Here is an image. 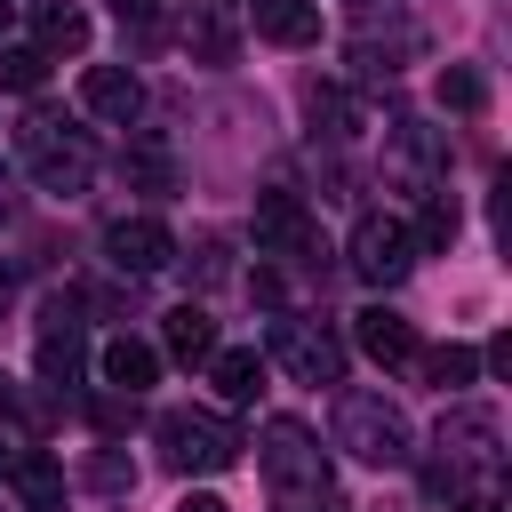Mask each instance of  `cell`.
<instances>
[{
  "label": "cell",
  "instance_id": "obj_19",
  "mask_svg": "<svg viewBox=\"0 0 512 512\" xmlns=\"http://www.w3.org/2000/svg\"><path fill=\"white\" fill-rule=\"evenodd\" d=\"M168 352H176L184 368L208 360V352H216V320H208L200 304H176V312H168Z\"/></svg>",
  "mask_w": 512,
  "mask_h": 512
},
{
  "label": "cell",
  "instance_id": "obj_26",
  "mask_svg": "<svg viewBox=\"0 0 512 512\" xmlns=\"http://www.w3.org/2000/svg\"><path fill=\"white\" fill-rule=\"evenodd\" d=\"M88 424H96V432H128V424H136V400H128V392H96V400H88Z\"/></svg>",
  "mask_w": 512,
  "mask_h": 512
},
{
  "label": "cell",
  "instance_id": "obj_1",
  "mask_svg": "<svg viewBox=\"0 0 512 512\" xmlns=\"http://www.w3.org/2000/svg\"><path fill=\"white\" fill-rule=\"evenodd\" d=\"M496 440H504V432H496V416H488V408H448V416H440V440H432L440 456L424 464V488L456 504L472 472H496Z\"/></svg>",
  "mask_w": 512,
  "mask_h": 512
},
{
  "label": "cell",
  "instance_id": "obj_14",
  "mask_svg": "<svg viewBox=\"0 0 512 512\" xmlns=\"http://www.w3.org/2000/svg\"><path fill=\"white\" fill-rule=\"evenodd\" d=\"M256 32L280 48H312L320 40V0H256Z\"/></svg>",
  "mask_w": 512,
  "mask_h": 512
},
{
  "label": "cell",
  "instance_id": "obj_4",
  "mask_svg": "<svg viewBox=\"0 0 512 512\" xmlns=\"http://www.w3.org/2000/svg\"><path fill=\"white\" fill-rule=\"evenodd\" d=\"M256 456H264V480L288 488V496H320V488H328V456H320L312 424H296V416H272Z\"/></svg>",
  "mask_w": 512,
  "mask_h": 512
},
{
  "label": "cell",
  "instance_id": "obj_31",
  "mask_svg": "<svg viewBox=\"0 0 512 512\" xmlns=\"http://www.w3.org/2000/svg\"><path fill=\"white\" fill-rule=\"evenodd\" d=\"M176 512H224V496H176Z\"/></svg>",
  "mask_w": 512,
  "mask_h": 512
},
{
  "label": "cell",
  "instance_id": "obj_30",
  "mask_svg": "<svg viewBox=\"0 0 512 512\" xmlns=\"http://www.w3.org/2000/svg\"><path fill=\"white\" fill-rule=\"evenodd\" d=\"M456 512H504V504H496V496L480 488V496H456Z\"/></svg>",
  "mask_w": 512,
  "mask_h": 512
},
{
  "label": "cell",
  "instance_id": "obj_11",
  "mask_svg": "<svg viewBox=\"0 0 512 512\" xmlns=\"http://www.w3.org/2000/svg\"><path fill=\"white\" fill-rule=\"evenodd\" d=\"M184 48L200 64H232L240 56V16L232 0H184Z\"/></svg>",
  "mask_w": 512,
  "mask_h": 512
},
{
  "label": "cell",
  "instance_id": "obj_7",
  "mask_svg": "<svg viewBox=\"0 0 512 512\" xmlns=\"http://www.w3.org/2000/svg\"><path fill=\"white\" fill-rule=\"evenodd\" d=\"M408 264H416V240H408L400 216H360L352 224V272L360 280L392 288V280H408Z\"/></svg>",
  "mask_w": 512,
  "mask_h": 512
},
{
  "label": "cell",
  "instance_id": "obj_28",
  "mask_svg": "<svg viewBox=\"0 0 512 512\" xmlns=\"http://www.w3.org/2000/svg\"><path fill=\"white\" fill-rule=\"evenodd\" d=\"M224 272H232V264H224V240L208 232V240H200V256H192V280L208 288V280H224Z\"/></svg>",
  "mask_w": 512,
  "mask_h": 512
},
{
  "label": "cell",
  "instance_id": "obj_18",
  "mask_svg": "<svg viewBox=\"0 0 512 512\" xmlns=\"http://www.w3.org/2000/svg\"><path fill=\"white\" fill-rule=\"evenodd\" d=\"M88 48V16L72 0H40V56H80Z\"/></svg>",
  "mask_w": 512,
  "mask_h": 512
},
{
  "label": "cell",
  "instance_id": "obj_27",
  "mask_svg": "<svg viewBox=\"0 0 512 512\" xmlns=\"http://www.w3.org/2000/svg\"><path fill=\"white\" fill-rule=\"evenodd\" d=\"M88 488H104V496H120V488H136V464H128L120 448H104V456L88 464Z\"/></svg>",
  "mask_w": 512,
  "mask_h": 512
},
{
  "label": "cell",
  "instance_id": "obj_15",
  "mask_svg": "<svg viewBox=\"0 0 512 512\" xmlns=\"http://www.w3.org/2000/svg\"><path fill=\"white\" fill-rule=\"evenodd\" d=\"M152 376H160V352H152L144 336H112V344H104V384H112V392L136 400Z\"/></svg>",
  "mask_w": 512,
  "mask_h": 512
},
{
  "label": "cell",
  "instance_id": "obj_6",
  "mask_svg": "<svg viewBox=\"0 0 512 512\" xmlns=\"http://www.w3.org/2000/svg\"><path fill=\"white\" fill-rule=\"evenodd\" d=\"M272 360L296 376V384H344V344L312 320H272Z\"/></svg>",
  "mask_w": 512,
  "mask_h": 512
},
{
  "label": "cell",
  "instance_id": "obj_24",
  "mask_svg": "<svg viewBox=\"0 0 512 512\" xmlns=\"http://www.w3.org/2000/svg\"><path fill=\"white\" fill-rule=\"evenodd\" d=\"M312 120H320L328 136H352V120H360V104H352L344 88H312Z\"/></svg>",
  "mask_w": 512,
  "mask_h": 512
},
{
  "label": "cell",
  "instance_id": "obj_5",
  "mask_svg": "<svg viewBox=\"0 0 512 512\" xmlns=\"http://www.w3.org/2000/svg\"><path fill=\"white\" fill-rule=\"evenodd\" d=\"M160 448H168L176 472H224L240 456V432L208 408H176V416H160Z\"/></svg>",
  "mask_w": 512,
  "mask_h": 512
},
{
  "label": "cell",
  "instance_id": "obj_16",
  "mask_svg": "<svg viewBox=\"0 0 512 512\" xmlns=\"http://www.w3.org/2000/svg\"><path fill=\"white\" fill-rule=\"evenodd\" d=\"M208 384H216L232 408H248V400L264 392V360H256V352H208Z\"/></svg>",
  "mask_w": 512,
  "mask_h": 512
},
{
  "label": "cell",
  "instance_id": "obj_3",
  "mask_svg": "<svg viewBox=\"0 0 512 512\" xmlns=\"http://www.w3.org/2000/svg\"><path fill=\"white\" fill-rule=\"evenodd\" d=\"M336 440L360 456V464H408V424L384 392H344L336 400Z\"/></svg>",
  "mask_w": 512,
  "mask_h": 512
},
{
  "label": "cell",
  "instance_id": "obj_29",
  "mask_svg": "<svg viewBox=\"0 0 512 512\" xmlns=\"http://www.w3.org/2000/svg\"><path fill=\"white\" fill-rule=\"evenodd\" d=\"M112 8H120V24H152V8H160V0H112Z\"/></svg>",
  "mask_w": 512,
  "mask_h": 512
},
{
  "label": "cell",
  "instance_id": "obj_2",
  "mask_svg": "<svg viewBox=\"0 0 512 512\" xmlns=\"http://www.w3.org/2000/svg\"><path fill=\"white\" fill-rule=\"evenodd\" d=\"M16 144H24V160H32V176H40L48 192H80V184H88V168H96L88 136H80V128H64L56 112H32V120L16 128Z\"/></svg>",
  "mask_w": 512,
  "mask_h": 512
},
{
  "label": "cell",
  "instance_id": "obj_32",
  "mask_svg": "<svg viewBox=\"0 0 512 512\" xmlns=\"http://www.w3.org/2000/svg\"><path fill=\"white\" fill-rule=\"evenodd\" d=\"M8 408H16V384H8V376H0V416H8Z\"/></svg>",
  "mask_w": 512,
  "mask_h": 512
},
{
  "label": "cell",
  "instance_id": "obj_22",
  "mask_svg": "<svg viewBox=\"0 0 512 512\" xmlns=\"http://www.w3.org/2000/svg\"><path fill=\"white\" fill-rule=\"evenodd\" d=\"M40 80H48V56H40V48H0V88L32 96Z\"/></svg>",
  "mask_w": 512,
  "mask_h": 512
},
{
  "label": "cell",
  "instance_id": "obj_34",
  "mask_svg": "<svg viewBox=\"0 0 512 512\" xmlns=\"http://www.w3.org/2000/svg\"><path fill=\"white\" fill-rule=\"evenodd\" d=\"M320 512H344V504H336V496H320Z\"/></svg>",
  "mask_w": 512,
  "mask_h": 512
},
{
  "label": "cell",
  "instance_id": "obj_17",
  "mask_svg": "<svg viewBox=\"0 0 512 512\" xmlns=\"http://www.w3.org/2000/svg\"><path fill=\"white\" fill-rule=\"evenodd\" d=\"M8 480H16V496H24L32 512H56V504H64V464H56V456H16Z\"/></svg>",
  "mask_w": 512,
  "mask_h": 512
},
{
  "label": "cell",
  "instance_id": "obj_20",
  "mask_svg": "<svg viewBox=\"0 0 512 512\" xmlns=\"http://www.w3.org/2000/svg\"><path fill=\"white\" fill-rule=\"evenodd\" d=\"M456 224H464V216H456V200H448V192H424V216H416V232H408V240H416V248H448V240H456Z\"/></svg>",
  "mask_w": 512,
  "mask_h": 512
},
{
  "label": "cell",
  "instance_id": "obj_35",
  "mask_svg": "<svg viewBox=\"0 0 512 512\" xmlns=\"http://www.w3.org/2000/svg\"><path fill=\"white\" fill-rule=\"evenodd\" d=\"M0 32H8V0H0Z\"/></svg>",
  "mask_w": 512,
  "mask_h": 512
},
{
  "label": "cell",
  "instance_id": "obj_36",
  "mask_svg": "<svg viewBox=\"0 0 512 512\" xmlns=\"http://www.w3.org/2000/svg\"><path fill=\"white\" fill-rule=\"evenodd\" d=\"M0 472H8V448H0Z\"/></svg>",
  "mask_w": 512,
  "mask_h": 512
},
{
  "label": "cell",
  "instance_id": "obj_12",
  "mask_svg": "<svg viewBox=\"0 0 512 512\" xmlns=\"http://www.w3.org/2000/svg\"><path fill=\"white\" fill-rule=\"evenodd\" d=\"M288 248H312V216L296 192H256V256H288Z\"/></svg>",
  "mask_w": 512,
  "mask_h": 512
},
{
  "label": "cell",
  "instance_id": "obj_33",
  "mask_svg": "<svg viewBox=\"0 0 512 512\" xmlns=\"http://www.w3.org/2000/svg\"><path fill=\"white\" fill-rule=\"evenodd\" d=\"M8 296H16V280H8V264H0V312H8Z\"/></svg>",
  "mask_w": 512,
  "mask_h": 512
},
{
  "label": "cell",
  "instance_id": "obj_23",
  "mask_svg": "<svg viewBox=\"0 0 512 512\" xmlns=\"http://www.w3.org/2000/svg\"><path fill=\"white\" fill-rule=\"evenodd\" d=\"M440 104H448V112H480V104H488V80L464 72V64H448V72H440Z\"/></svg>",
  "mask_w": 512,
  "mask_h": 512
},
{
  "label": "cell",
  "instance_id": "obj_25",
  "mask_svg": "<svg viewBox=\"0 0 512 512\" xmlns=\"http://www.w3.org/2000/svg\"><path fill=\"white\" fill-rule=\"evenodd\" d=\"M128 176H136L144 192H168V184H176V168H168L160 144H136V152H128Z\"/></svg>",
  "mask_w": 512,
  "mask_h": 512
},
{
  "label": "cell",
  "instance_id": "obj_9",
  "mask_svg": "<svg viewBox=\"0 0 512 512\" xmlns=\"http://www.w3.org/2000/svg\"><path fill=\"white\" fill-rule=\"evenodd\" d=\"M104 256H112L128 280H144V272L176 264V240H168V224H160V216H120V224L104 232Z\"/></svg>",
  "mask_w": 512,
  "mask_h": 512
},
{
  "label": "cell",
  "instance_id": "obj_10",
  "mask_svg": "<svg viewBox=\"0 0 512 512\" xmlns=\"http://www.w3.org/2000/svg\"><path fill=\"white\" fill-rule=\"evenodd\" d=\"M80 104H88L96 120L128 128V120L144 112V80H136L128 64H88V72H80Z\"/></svg>",
  "mask_w": 512,
  "mask_h": 512
},
{
  "label": "cell",
  "instance_id": "obj_21",
  "mask_svg": "<svg viewBox=\"0 0 512 512\" xmlns=\"http://www.w3.org/2000/svg\"><path fill=\"white\" fill-rule=\"evenodd\" d=\"M472 368H480V352H472V344H440V352H424V376H432L440 392L472 384Z\"/></svg>",
  "mask_w": 512,
  "mask_h": 512
},
{
  "label": "cell",
  "instance_id": "obj_8",
  "mask_svg": "<svg viewBox=\"0 0 512 512\" xmlns=\"http://www.w3.org/2000/svg\"><path fill=\"white\" fill-rule=\"evenodd\" d=\"M80 368H88L80 304H72V296H56V304L40 312V376H48V384H80Z\"/></svg>",
  "mask_w": 512,
  "mask_h": 512
},
{
  "label": "cell",
  "instance_id": "obj_13",
  "mask_svg": "<svg viewBox=\"0 0 512 512\" xmlns=\"http://www.w3.org/2000/svg\"><path fill=\"white\" fill-rule=\"evenodd\" d=\"M352 344H360L376 368H400V360H416V328H408L400 312H384V304L352 312Z\"/></svg>",
  "mask_w": 512,
  "mask_h": 512
}]
</instances>
